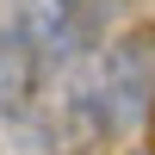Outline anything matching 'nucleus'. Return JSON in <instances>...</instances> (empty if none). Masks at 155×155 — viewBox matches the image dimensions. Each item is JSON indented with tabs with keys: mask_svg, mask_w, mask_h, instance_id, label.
I'll list each match as a JSON object with an SVG mask.
<instances>
[{
	"mask_svg": "<svg viewBox=\"0 0 155 155\" xmlns=\"http://www.w3.org/2000/svg\"><path fill=\"white\" fill-rule=\"evenodd\" d=\"M44 93V118L56 124L62 149H99L137 137L155 106V31L106 37L81 62L56 68Z\"/></svg>",
	"mask_w": 155,
	"mask_h": 155,
	"instance_id": "1",
	"label": "nucleus"
},
{
	"mask_svg": "<svg viewBox=\"0 0 155 155\" xmlns=\"http://www.w3.org/2000/svg\"><path fill=\"white\" fill-rule=\"evenodd\" d=\"M112 12L118 0H0V31H12L44 62V74H56L87 50H99Z\"/></svg>",
	"mask_w": 155,
	"mask_h": 155,
	"instance_id": "2",
	"label": "nucleus"
},
{
	"mask_svg": "<svg viewBox=\"0 0 155 155\" xmlns=\"http://www.w3.org/2000/svg\"><path fill=\"white\" fill-rule=\"evenodd\" d=\"M37 81H50L44 62H37L12 31H0V118H6V112H31V87Z\"/></svg>",
	"mask_w": 155,
	"mask_h": 155,
	"instance_id": "3",
	"label": "nucleus"
},
{
	"mask_svg": "<svg viewBox=\"0 0 155 155\" xmlns=\"http://www.w3.org/2000/svg\"><path fill=\"white\" fill-rule=\"evenodd\" d=\"M0 155H68L44 112H6L0 118Z\"/></svg>",
	"mask_w": 155,
	"mask_h": 155,
	"instance_id": "4",
	"label": "nucleus"
}]
</instances>
